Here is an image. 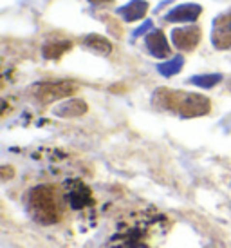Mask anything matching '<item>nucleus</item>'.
Returning <instances> with one entry per match:
<instances>
[{"label": "nucleus", "mask_w": 231, "mask_h": 248, "mask_svg": "<svg viewBox=\"0 0 231 248\" xmlns=\"http://www.w3.org/2000/svg\"><path fill=\"white\" fill-rule=\"evenodd\" d=\"M29 210L36 221L53 225L60 219V205L56 194L49 186H36L29 192Z\"/></svg>", "instance_id": "f03ea898"}, {"label": "nucleus", "mask_w": 231, "mask_h": 248, "mask_svg": "<svg viewBox=\"0 0 231 248\" xmlns=\"http://www.w3.org/2000/svg\"><path fill=\"white\" fill-rule=\"evenodd\" d=\"M201 40L199 26H183L172 31V42L179 51H193Z\"/></svg>", "instance_id": "39448f33"}, {"label": "nucleus", "mask_w": 231, "mask_h": 248, "mask_svg": "<svg viewBox=\"0 0 231 248\" xmlns=\"http://www.w3.org/2000/svg\"><path fill=\"white\" fill-rule=\"evenodd\" d=\"M152 26H154V22L152 20H144L143 26L134 31V36H141V35H144V33H148L150 29H152Z\"/></svg>", "instance_id": "2eb2a0df"}, {"label": "nucleus", "mask_w": 231, "mask_h": 248, "mask_svg": "<svg viewBox=\"0 0 231 248\" xmlns=\"http://www.w3.org/2000/svg\"><path fill=\"white\" fill-rule=\"evenodd\" d=\"M83 46L98 55H110L112 53V44L101 35H88L83 40Z\"/></svg>", "instance_id": "9d476101"}, {"label": "nucleus", "mask_w": 231, "mask_h": 248, "mask_svg": "<svg viewBox=\"0 0 231 248\" xmlns=\"http://www.w3.org/2000/svg\"><path fill=\"white\" fill-rule=\"evenodd\" d=\"M220 80H222V75H218V73H211V75L191 76L190 83L199 85V87H204V89H211V87H213V85H217Z\"/></svg>", "instance_id": "ddd939ff"}, {"label": "nucleus", "mask_w": 231, "mask_h": 248, "mask_svg": "<svg viewBox=\"0 0 231 248\" xmlns=\"http://www.w3.org/2000/svg\"><path fill=\"white\" fill-rule=\"evenodd\" d=\"M87 104L83 100H78V98H71L67 102H63L61 105H58L55 109V114L60 118H76L82 116L87 112Z\"/></svg>", "instance_id": "1a4fd4ad"}, {"label": "nucleus", "mask_w": 231, "mask_h": 248, "mask_svg": "<svg viewBox=\"0 0 231 248\" xmlns=\"http://www.w3.org/2000/svg\"><path fill=\"white\" fill-rule=\"evenodd\" d=\"M201 13H202V7L199 4H181L170 9L164 16V20L172 24H191L201 16Z\"/></svg>", "instance_id": "423d86ee"}, {"label": "nucleus", "mask_w": 231, "mask_h": 248, "mask_svg": "<svg viewBox=\"0 0 231 248\" xmlns=\"http://www.w3.org/2000/svg\"><path fill=\"white\" fill-rule=\"evenodd\" d=\"M154 98L159 104V107L177 112L184 118L202 116V114H208V110H210V100L202 94H195V93L159 89L154 94Z\"/></svg>", "instance_id": "f257e3e1"}, {"label": "nucleus", "mask_w": 231, "mask_h": 248, "mask_svg": "<svg viewBox=\"0 0 231 248\" xmlns=\"http://www.w3.org/2000/svg\"><path fill=\"white\" fill-rule=\"evenodd\" d=\"M183 65H184V58L181 55H177V56H173V58H170L168 62L159 63V65H157V71L163 76H173L183 69Z\"/></svg>", "instance_id": "f8f14e48"}, {"label": "nucleus", "mask_w": 231, "mask_h": 248, "mask_svg": "<svg viewBox=\"0 0 231 248\" xmlns=\"http://www.w3.org/2000/svg\"><path fill=\"white\" fill-rule=\"evenodd\" d=\"M90 4H107V2H112V0H88Z\"/></svg>", "instance_id": "dca6fc26"}, {"label": "nucleus", "mask_w": 231, "mask_h": 248, "mask_svg": "<svg viewBox=\"0 0 231 248\" xmlns=\"http://www.w3.org/2000/svg\"><path fill=\"white\" fill-rule=\"evenodd\" d=\"M76 91L72 82H40L31 87V96L38 104H51L55 100L71 96Z\"/></svg>", "instance_id": "7ed1b4c3"}, {"label": "nucleus", "mask_w": 231, "mask_h": 248, "mask_svg": "<svg viewBox=\"0 0 231 248\" xmlns=\"http://www.w3.org/2000/svg\"><path fill=\"white\" fill-rule=\"evenodd\" d=\"M144 46H146V51L150 55L156 56V58H166L172 55L170 44H168L163 31H157V29L150 31L148 35L144 36Z\"/></svg>", "instance_id": "0eeeda50"}, {"label": "nucleus", "mask_w": 231, "mask_h": 248, "mask_svg": "<svg viewBox=\"0 0 231 248\" xmlns=\"http://www.w3.org/2000/svg\"><path fill=\"white\" fill-rule=\"evenodd\" d=\"M211 42L220 51L231 49V9L218 15L213 20V31H211Z\"/></svg>", "instance_id": "20e7f679"}, {"label": "nucleus", "mask_w": 231, "mask_h": 248, "mask_svg": "<svg viewBox=\"0 0 231 248\" xmlns=\"http://www.w3.org/2000/svg\"><path fill=\"white\" fill-rule=\"evenodd\" d=\"M87 200H88V190L83 185L78 183L76 188L72 190V194H71V203H72V207H76V208L83 207V205L87 203Z\"/></svg>", "instance_id": "4468645a"}, {"label": "nucleus", "mask_w": 231, "mask_h": 248, "mask_svg": "<svg viewBox=\"0 0 231 248\" xmlns=\"http://www.w3.org/2000/svg\"><path fill=\"white\" fill-rule=\"evenodd\" d=\"M148 11V2L146 0H130L129 4L117 7L116 13L121 16L125 22H136L141 20Z\"/></svg>", "instance_id": "6e6552de"}, {"label": "nucleus", "mask_w": 231, "mask_h": 248, "mask_svg": "<svg viewBox=\"0 0 231 248\" xmlns=\"http://www.w3.org/2000/svg\"><path fill=\"white\" fill-rule=\"evenodd\" d=\"M71 47H72V44L67 40H47L45 46L42 47V53L49 60H55V58H60L63 53H67Z\"/></svg>", "instance_id": "9b49d317"}]
</instances>
